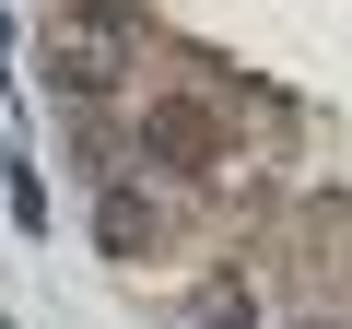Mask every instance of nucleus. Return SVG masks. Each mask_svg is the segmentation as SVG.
<instances>
[{
    "mask_svg": "<svg viewBox=\"0 0 352 329\" xmlns=\"http://www.w3.org/2000/svg\"><path fill=\"white\" fill-rule=\"evenodd\" d=\"M141 141H153V153H176V177H223V164H235V141H223L200 106H176V94H164V106H141Z\"/></svg>",
    "mask_w": 352,
    "mask_h": 329,
    "instance_id": "2",
    "label": "nucleus"
},
{
    "mask_svg": "<svg viewBox=\"0 0 352 329\" xmlns=\"http://www.w3.org/2000/svg\"><path fill=\"white\" fill-rule=\"evenodd\" d=\"M94 235H106V259H141V247H164V212L129 200V189H106L94 200Z\"/></svg>",
    "mask_w": 352,
    "mask_h": 329,
    "instance_id": "3",
    "label": "nucleus"
},
{
    "mask_svg": "<svg viewBox=\"0 0 352 329\" xmlns=\"http://www.w3.org/2000/svg\"><path fill=\"white\" fill-rule=\"evenodd\" d=\"M200 329H258V317H247V294H212V306H200Z\"/></svg>",
    "mask_w": 352,
    "mask_h": 329,
    "instance_id": "4",
    "label": "nucleus"
},
{
    "mask_svg": "<svg viewBox=\"0 0 352 329\" xmlns=\"http://www.w3.org/2000/svg\"><path fill=\"white\" fill-rule=\"evenodd\" d=\"M36 71H47V94H71V106H106V94L129 83V24L47 12V36H36Z\"/></svg>",
    "mask_w": 352,
    "mask_h": 329,
    "instance_id": "1",
    "label": "nucleus"
}]
</instances>
